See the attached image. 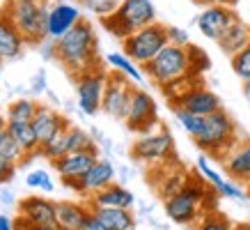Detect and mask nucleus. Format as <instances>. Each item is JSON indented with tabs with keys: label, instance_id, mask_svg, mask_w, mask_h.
<instances>
[{
	"label": "nucleus",
	"instance_id": "nucleus-1",
	"mask_svg": "<svg viewBox=\"0 0 250 230\" xmlns=\"http://www.w3.org/2000/svg\"><path fill=\"white\" fill-rule=\"evenodd\" d=\"M97 32L87 19L81 21L71 28L62 39H58L55 46V60L67 69L71 76H78L90 69H99V51H97Z\"/></svg>",
	"mask_w": 250,
	"mask_h": 230
},
{
	"label": "nucleus",
	"instance_id": "nucleus-2",
	"mask_svg": "<svg viewBox=\"0 0 250 230\" xmlns=\"http://www.w3.org/2000/svg\"><path fill=\"white\" fill-rule=\"evenodd\" d=\"M193 143H195L207 157L223 161L228 157L229 150L239 143V131H236L234 120H232L223 108L211 115H207L205 122H202V129L193 138Z\"/></svg>",
	"mask_w": 250,
	"mask_h": 230
},
{
	"label": "nucleus",
	"instance_id": "nucleus-3",
	"mask_svg": "<svg viewBox=\"0 0 250 230\" xmlns=\"http://www.w3.org/2000/svg\"><path fill=\"white\" fill-rule=\"evenodd\" d=\"M154 21H156V7L152 0H120L113 14L101 19V25L113 37L126 39Z\"/></svg>",
	"mask_w": 250,
	"mask_h": 230
},
{
	"label": "nucleus",
	"instance_id": "nucleus-4",
	"mask_svg": "<svg viewBox=\"0 0 250 230\" xmlns=\"http://www.w3.org/2000/svg\"><path fill=\"white\" fill-rule=\"evenodd\" d=\"M53 2L48 0H7L5 9L14 19L25 44L39 46L46 39V21Z\"/></svg>",
	"mask_w": 250,
	"mask_h": 230
},
{
	"label": "nucleus",
	"instance_id": "nucleus-5",
	"mask_svg": "<svg viewBox=\"0 0 250 230\" xmlns=\"http://www.w3.org/2000/svg\"><path fill=\"white\" fill-rule=\"evenodd\" d=\"M170 44L167 42V25L154 21L149 25L140 28L133 32L131 37L122 39V51L129 55L133 62H138L140 67H145L147 62H152L156 55Z\"/></svg>",
	"mask_w": 250,
	"mask_h": 230
},
{
	"label": "nucleus",
	"instance_id": "nucleus-6",
	"mask_svg": "<svg viewBox=\"0 0 250 230\" xmlns=\"http://www.w3.org/2000/svg\"><path fill=\"white\" fill-rule=\"evenodd\" d=\"M143 71L156 88H161L174 78H182L188 74V53L184 46L167 44L152 62L145 65Z\"/></svg>",
	"mask_w": 250,
	"mask_h": 230
},
{
	"label": "nucleus",
	"instance_id": "nucleus-7",
	"mask_svg": "<svg viewBox=\"0 0 250 230\" xmlns=\"http://www.w3.org/2000/svg\"><path fill=\"white\" fill-rule=\"evenodd\" d=\"M174 157V138L167 129H152L140 134L136 143L131 145V159L149 166H163L170 163Z\"/></svg>",
	"mask_w": 250,
	"mask_h": 230
},
{
	"label": "nucleus",
	"instance_id": "nucleus-8",
	"mask_svg": "<svg viewBox=\"0 0 250 230\" xmlns=\"http://www.w3.org/2000/svg\"><path fill=\"white\" fill-rule=\"evenodd\" d=\"M106 78H108V69H101V67L90 69V71H83V74L74 76L81 113L94 117V115L101 111L104 92H106Z\"/></svg>",
	"mask_w": 250,
	"mask_h": 230
},
{
	"label": "nucleus",
	"instance_id": "nucleus-9",
	"mask_svg": "<svg viewBox=\"0 0 250 230\" xmlns=\"http://www.w3.org/2000/svg\"><path fill=\"white\" fill-rule=\"evenodd\" d=\"M133 90H136V83L129 76L110 69L106 78V92H104L101 111L106 115H110V117H115V120H124L126 113H129Z\"/></svg>",
	"mask_w": 250,
	"mask_h": 230
},
{
	"label": "nucleus",
	"instance_id": "nucleus-10",
	"mask_svg": "<svg viewBox=\"0 0 250 230\" xmlns=\"http://www.w3.org/2000/svg\"><path fill=\"white\" fill-rule=\"evenodd\" d=\"M124 124L133 134H147V131H152L159 124V106H156V99L147 90H143V88L133 90Z\"/></svg>",
	"mask_w": 250,
	"mask_h": 230
},
{
	"label": "nucleus",
	"instance_id": "nucleus-11",
	"mask_svg": "<svg viewBox=\"0 0 250 230\" xmlns=\"http://www.w3.org/2000/svg\"><path fill=\"white\" fill-rule=\"evenodd\" d=\"M115 175H117V170H115L113 163L108 159H101V157H99L97 163H94L81 180H62V184L69 186L71 191H76L78 196H87V198H90L94 193L104 191L106 186H110V184L115 182Z\"/></svg>",
	"mask_w": 250,
	"mask_h": 230
},
{
	"label": "nucleus",
	"instance_id": "nucleus-12",
	"mask_svg": "<svg viewBox=\"0 0 250 230\" xmlns=\"http://www.w3.org/2000/svg\"><path fill=\"white\" fill-rule=\"evenodd\" d=\"M236 19L239 16L234 14V9L228 7V5H211V7H202L195 23H197V30L202 32L207 39L218 42L223 37V32L228 30Z\"/></svg>",
	"mask_w": 250,
	"mask_h": 230
},
{
	"label": "nucleus",
	"instance_id": "nucleus-13",
	"mask_svg": "<svg viewBox=\"0 0 250 230\" xmlns=\"http://www.w3.org/2000/svg\"><path fill=\"white\" fill-rule=\"evenodd\" d=\"M163 207H166V216L172 223H177V226H195V223L205 216L202 203H197V200L186 191L163 200Z\"/></svg>",
	"mask_w": 250,
	"mask_h": 230
},
{
	"label": "nucleus",
	"instance_id": "nucleus-14",
	"mask_svg": "<svg viewBox=\"0 0 250 230\" xmlns=\"http://www.w3.org/2000/svg\"><path fill=\"white\" fill-rule=\"evenodd\" d=\"M19 219L30 226H51L58 223V203L42 196H28L19 200Z\"/></svg>",
	"mask_w": 250,
	"mask_h": 230
},
{
	"label": "nucleus",
	"instance_id": "nucleus-15",
	"mask_svg": "<svg viewBox=\"0 0 250 230\" xmlns=\"http://www.w3.org/2000/svg\"><path fill=\"white\" fill-rule=\"evenodd\" d=\"M172 108H184L188 113H195L200 117H207V115L216 113L223 108V101L213 90H209L205 83H197L195 88H190L182 99L172 104Z\"/></svg>",
	"mask_w": 250,
	"mask_h": 230
},
{
	"label": "nucleus",
	"instance_id": "nucleus-16",
	"mask_svg": "<svg viewBox=\"0 0 250 230\" xmlns=\"http://www.w3.org/2000/svg\"><path fill=\"white\" fill-rule=\"evenodd\" d=\"M83 19L81 14V7L78 5H71V2H53L51 9H48V21H46V37L51 39H62L67 35L78 21Z\"/></svg>",
	"mask_w": 250,
	"mask_h": 230
},
{
	"label": "nucleus",
	"instance_id": "nucleus-17",
	"mask_svg": "<svg viewBox=\"0 0 250 230\" xmlns=\"http://www.w3.org/2000/svg\"><path fill=\"white\" fill-rule=\"evenodd\" d=\"M23 46H25V39L16 28L14 19L9 16L7 9H0V60H19L23 55Z\"/></svg>",
	"mask_w": 250,
	"mask_h": 230
},
{
	"label": "nucleus",
	"instance_id": "nucleus-18",
	"mask_svg": "<svg viewBox=\"0 0 250 230\" xmlns=\"http://www.w3.org/2000/svg\"><path fill=\"white\" fill-rule=\"evenodd\" d=\"M99 159V150H83V152H69L64 154L62 159H58L53 163L58 175L62 180H81V177L87 173V170L97 163Z\"/></svg>",
	"mask_w": 250,
	"mask_h": 230
},
{
	"label": "nucleus",
	"instance_id": "nucleus-19",
	"mask_svg": "<svg viewBox=\"0 0 250 230\" xmlns=\"http://www.w3.org/2000/svg\"><path fill=\"white\" fill-rule=\"evenodd\" d=\"M223 170L229 180H234L243 186L250 182V140H239L229 150L228 157L223 159Z\"/></svg>",
	"mask_w": 250,
	"mask_h": 230
},
{
	"label": "nucleus",
	"instance_id": "nucleus-20",
	"mask_svg": "<svg viewBox=\"0 0 250 230\" xmlns=\"http://www.w3.org/2000/svg\"><path fill=\"white\" fill-rule=\"evenodd\" d=\"M69 124L71 122H69L62 113H58V111L51 106H42V104H39L37 115L32 117V127H35V134H37L39 143H46L53 134H58V131L69 127Z\"/></svg>",
	"mask_w": 250,
	"mask_h": 230
},
{
	"label": "nucleus",
	"instance_id": "nucleus-21",
	"mask_svg": "<svg viewBox=\"0 0 250 230\" xmlns=\"http://www.w3.org/2000/svg\"><path fill=\"white\" fill-rule=\"evenodd\" d=\"M5 129L9 131V136L19 143V147H21L23 154H25V159H23L19 166H28L32 157H39V145H42V143H39L37 134H35L32 122H7Z\"/></svg>",
	"mask_w": 250,
	"mask_h": 230
},
{
	"label": "nucleus",
	"instance_id": "nucleus-22",
	"mask_svg": "<svg viewBox=\"0 0 250 230\" xmlns=\"http://www.w3.org/2000/svg\"><path fill=\"white\" fill-rule=\"evenodd\" d=\"M87 205L90 207H124V209H133L136 196H133L126 186L113 182L110 186H106L104 191L90 196V203H87Z\"/></svg>",
	"mask_w": 250,
	"mask_h": 230
},
{
	"label": "nucleus",
	"instance_id": "nucleus-23",
	"mask_svg": "<svg viewBox=\"0 0 250 230\" xmlns=\"http://www.w3.org/2000/svg\"><path fill=\"white\" fill-rule=\"evenodd\" d=\"M161 170H163V177L156 180V193H159L163 200L172 198L177 193H182L184 186H186L190 180V175L182 168V166H167V163H163Z\"/></svg>",
	"mask_w": 250,
	"mask_h": 230
},
{
	"label": "nucleus",
	"instance_id": "nucleus-24",
	"mask_svg": "<svg viewBox=\"0 0 250 230\" xmlns=\"http://www.w3.org/2000/svg\"><path fill=\"white\" fill-rule=\"evenodd\" d=\"M216 44L220 46L223 53L232 58V55H236L239 51H243L250 44V25L246 21H241V19H236L228 30L223 32V37Z\"/></svg>",
	"mask_w": 250,
	"mask_h": 230
},
{
	"label": "nucleus",
	"instance_id": "nucleus-25",
	"mask_svg": "<svg viewBox=\"0 0 250 230\" xmlns=\"http://www.w3.org/2000/svg\"><path fill=\"white\" fill-rule=\"evenodd\" d=\"M90 212H92L90 205L62 200V203H58V223L64 230H83L85 219L90 216Z\"/></svg>",
	"mask_w": 250,
	"mask_h": 230
},
{
	"label": "nucleus",
	"instance_id": "nucleus-26",
	"mask_svg": "<svg viewBox=\"0 0 250 230\" xmlns=\"http://www.w3.org/2000/svg\"><path fill=\"white\" fill-rule=\"evenodd\" d=\"M92 212L110 230H136V216L124 207H92Z\"/></svg>",
	"mask_w": 250,
	"mask_h": 230
},
{
	"label": "nucleus",
	"instance_id": "nucleus-27",
	"mask_svg": "<svg viewBox=\"0 0 250 230\" xmlns=\"http://www.w3.org/2000/svg\"><path fill=\"white\" fill-rule=\"evenodd\" d=\"M106 65L110 69H115V71L124 74V76H129L136 85L145 83V78H147V76H145V71H143V67H140L138 62L131 60L124 51H122V53H108L106 55Z\"/></svg>",
	"mask_w": 250,
	"mask_h": 230
},
{
	"label": "nucleus",
	"instance_id": "nucleus-28",
	"mask_svg": "<svg viewBox=\"0 0 250 230\" xmlns=\"http://www.w3.org/2000/svg\"><path fill=\"white\" fill-rule=\"evenodd\" d=\"M71 127V124H69ZM69 127H64V129H60L58 134H53V136L48 138L46 143H42L39 145V157H44V159H48L51 163H55L58 159H62L64 154H69V147H67V131Z\"/></svg>",
	"mask_w": 250,
	"mask_h": 230
},
{
	"label": "nucleus",
	"instance_id": "nucleus-29",
	"mask_svg": "<svg viewBox=\"0 0 250 230\" xmlns=\"http://www.w3.org/2000/svg\"><path fill=\"white\" fill-rule=\"evenodd\" d=\"M197 83H202V78L186 74V76H182V78H174V81H170V83L161 85L159 90H161V94H163V97L170 101V104H177V101L182 99V97L190 90V88H195Z\"/></svg>",
	"mask_w": 250,
	"mask_h": 230
},
{
	"label": "nucleus",
	"instance_id": "nucleus-30",
	"mask_svg": "<svg viewBox=\"0 0 250 230\" xmlns=\"http://www.w3.org/2000/svg\"><path fill=\"white\" fill-rule=\"evenodd\" d=\"M37 111L39 104H35L32 99H14L7 106V122H32Z\"/></svg>",
	"mask_w": 250,
	"mask_h": 230
},
{
	"label": "nucleus",
	"instance_id": "nucleus-31",
	"mask_svg": "<svg viewBox=\"0 0 250 230\" xmlns=\"http://www.w3.org/2000/svg\"><path fill=\"white\" fill-rule=\"evenodd\" d=\"M186 53H188V74L190 76L202 78V74L211 69V58H209V53H207L205 48H200V46H195V44H188L186 46Z\"/></svg>",
	"mask_w": 250,
	"mask_h": 230
},
{
	"label": "nucleus",
	"instance_id": "nucleus-32",
	"mask_svg": "<svg viewBox=\"0 0 250 230\" xmlns=\"http://www.w3.org/2000/svg\"><path fill=\"white\" fill-rule=\"evenodd\" d=\"M236 223L232 219H228L225 214H220L218 209L216 212H207L200 221L193 226V230H234Z\"/></svg>",
	"mask_w": 250,
	"mask_h": 230
},
{
	"label": "nucleus",
	"instance_id": "nucleus-33",
	"mask_svg": "<svg viewBox=\"0 0 250 230\" xmlns=\"http://www.w3.org/2000/svg\"><path fill=\"white\" fill-rule=\"evenodd\" d=\"M67 147H69V152H83V150H94L97 145H94V140L81 127L71 124L67 131Z\"/></svg>",
	"mask_w": 250,
	"mask_h": 230
},
{
	"label": "nucleus",
	"instance_id": "nucleus-34",
	"mask_svg": "<svg viewBox=\"0 0 250 230\" xmlns=\"http://www.w3.org/2000/svg\"><path fill=\"white\" fill-rule=\"evenodd\" d=\"M174 117H177V122L182 124V129L188 134L190 138H195L202 129V122H205V117H200L195 113H188V111H184V108H174Z\"/></svg>",
	"mask_w": 250,
	"mask_h": 230
},
{
	"label": "nucleus",
	"instance_id": "nucleus-35",
	"mask_svg": "<svg viewBox=\"0 0 250 230\" xmlns=\"http://www.w3.org/2000/svg\"><path fill=\"white\" fill-rule=\"evenodd\" d=\"M197 170H200V175L207 180V184H211L216 191H220V189H223V184L228 182V180H223V175H220L218 170L209 163V157H207V154H202V157L197 159Z\"/></svg>",
	"mask_w": 250,
	"mask_h": 230
},
{
	"label": "nucleus",
	"instance_id": "nucleus-36",
	"mask_svg": "<svg viewBox=\"0 0 250 230\" xmlns=\"http://www.w3.org/2000/svg\"><path fill=\"white\" fill-rule=\"evenodd\" d=\"M25 184L30 186V189H37L39 193H53L55 191V182L51 180V175L46 173V170H32V173H28V177H25Z\"/></svg>",
	"mask_w": 250,
	"mask_h": 230
},
{
	"label": "nucleus",
	"instance_id": "nucleus-37",
	"mask_svg": "<svg viewBox=\"0 0 250 230\" xmlns=\"http://www.w3.org/2000/svg\"><path fill=\"white\" fill-rule=\"evenodd\" d=\"M0 154H2V157H7L9 161H14V163H21V161L25 159L23 150L19 147V143H16L14 138L9 136L7 129L0 134Z\"/></svg>",
	"mask_w": 250,
	"mask_h": 230
},
{
	"label": "nucleus",
	"instance_id": "nucleus-38",
	"mask_svg": "<svg viewBox=\"0 0 250 230\" xmlns=\"http://www.w3.org/2000/svg\"><path fill=\"white\" fill-rule=\"evenodd\" d=\"M229 62H232V69H234L236 76L241 78V81H248L250 78V44L243 51H239L236 55H232Z\"/></svg>",
	"mask_w": 250,
	"mask_h": 230
},
{
	"label": "nucleus",
	"instance_id": "nucleus-39",
	"mask_svg": "<svg viewBox=\"0 0 250 230\" xmlns=\"http://www.w3.org/2000/svg\"><path fill=\"white\" fill-rule=\"evenodd\" d=\"M81 5L85 9H90L92 14H97L99 19H104V16L113 14L115 9H117V0H81Z\"/></svg>",
	"mask_w": 250,
	"mask_h": 230
},
{
	"label": "nucleus",
	"instance_id": "nucleus-40",
	"mask_svg": "<svg viewBox=\"0 0 250 230\" xmlns=\"http://www.w3.org/2000/svg\"><path fill=\"white\" fill-rule=\"evenodd\" d=\"M167 42L174 46H186L190 44V37H188V32L184 30V28H177V25H167Z\"/></svg>",
	"mask_w": 250,
	"mask_h": 230
},
{
	"label": "nucleus",
	"instance_id": "nucleus-41",
	"mask_svg": "<svg viewBox=\"0 0 250 230\" xmlns=\"http://www.w3.org/2000/svg\"><path fill=\"white\" fill-rule=\"evenodd\" d=\"M16 170H19V163H14V161H9L7 157L0 154V184H7L16 175Z\"/></svg>",
	"mask_w": 250,
	"mask_h": 230
},
{
	"label": "nucleus",
	"instance_id": "nucleus-42",
	"mask_svg": "<svg viewBox=\"0 0 250 230\" xmlns=\"http://www.w3.org/2000/svg\"><path fill=\"white\" fill-rule=\"evenodd\" d=\"M83 230H110V228H108L106 223L101 221V219H99V216L94 214V212H90V216L85 219V226H83Z\"/></svg>",
	"mask_w": 250,
	"mask_h": 230
},
{
	"label": "nucleus",
	"instance_id": "nucleus-43",
	"mask_svg": "<svg viewBox=\"0 0 250 230\" xmlns=\"http://www.w3.org/2000/svg\"><path fill=\"white\" fill-rule=\"evenodd\" d=\"M16 230H64L60 223H51V226H30V223H25L23 219L16 221Z\"/></svg>",
	"mask_w": 250,
	"mask_h": 230
},
{
	"label": "nucleus",
	"instance_id": "nucleus-44",
	"mask_svg": "<svg viewBox=\"0 0 250 230\" xmlns=\"http://www.w3.org/2000/svg\"><path fill=\"white\" fill-rule=\"evenodd\" d=\"M200 7H211V5H228V7H234L236 0H193Z\"/></svg>",
	"mask_w": 250,
	"mask_h": 230
},
{
	"label": "nucleus",
	"instance_id": "nucleus-45",
	"mask_svg": "<svg viewBox=\"0 0 250 230\" xmlns=\"http://www.w3.org/2000/svg\"><path fill=\"white\" fill-rule=\"evenodd\" d=\"M32 92H37V94L46 92V76H44V71H42L39 76H35V83H32Z\"/></svg>",
	"mask_w": 250,
	"mask_h": 230
},
{
	"label": "nucleus",
	"instance_id": "nucleus-46",
	"mask_svg": "<svg viewBox=\"0 0 250 230\" xmlns=\"http://www.w3.org/2000/svg\"><path fill=\"white\" fill-rule=\"evenodd\" d=\"M0 230H16V226L12 223V219L5 214H0Z\"/></svg>",
	"mask_w": 250,
	"mask_h": 230
},
{
	"label": "nucleus",
	"instance_id": "nucleus-47",
	"mask_svg": "<svg viewBox=\"0 0 250 230\" xmlns=\"http://www.w3.org/2000/svg\"><path fill=\"white\" fill-rule=\"evenodd\" d=\"M241 92H243V97H246V101L250 104V78L248 81H243V85H241Z\"/></svg>",
	"mask_w": 250,
	"mask_h": 230
},
{
	"label": "nucleus",
	"instance_id": "nucleus-48",
	"mask_svg": "<svg viewBox=\"0 0 250 230\" xmlns=\"http://www.w3.org/2000/svg\"><path fill=\"white\" fill-rule=\"evenodd\" d=\"M5 127H7V117H5V120H2V117H0V134H2V131H5Z\"/></svg>",
	"mask_w": 250,
	"mask_h": 230
},
{
	"label": "nucleus",
	"instance_id": "nucleus-49",
	"mask_svg": "<svg viewBox=\"0 0 250 230\" xmlns=\"http://www.w3.org/2000/svg\"><path fill=\"white\" fill-rule=\"evenodd\" d=\"M246 193H248V200H250V182L246 184Z\"/></svg>",
	"mask_w": 250,
	"mask_h": 230
},
{
	"label": "nucleus",
	"instance_id": "nucleus-50",
	"mask_svg": "<svg viewBox=\"0 0 250 230\" xmlns=\"http://www.w3.org/2000/svg\"><path fill=\"white\" fill-rule=\"evenodd\" d=\"M0 76H2V60H0Z\"/></svg>",
	"mask_w": 250,
	"mask_h": 230
}]
</instances>
